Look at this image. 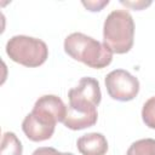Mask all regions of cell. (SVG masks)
Returning <instances> with one entry per match:
<instances>
[{"label":"cell","instance_id":"cell-1","mask_svg":"<svg viewBox=\"0 0 155 155\" xmlns=\"http://www.w3.org/2000/svg\"><path fill=\"white\" fill-rule=\"evenodd\" d=\"M69 105L67 107V115L63 120L65 127L79 131L93 126L97 122L98 113L97 107L101 103L102 93L99 82L85 76L78 86L73 87L68 92Z\"/></svg>","mask_w":155,"mask_h":155},{"label":"cell","instance_id":"cell-2","mask_svg":"<svg viewBox=\"0 0 155 155\" xmlns=\"http://www.w3.org/2000/svg\"><path fill=\"white\" fill-rule=\"evenodd\" d=\"M64 51L73 59L94 69L105 68L113 61V52L104 42L102 44L82 33L68 35L64 40Z\"/></svg>","mask_w":155,"mask_h":155},{"label":"cell","instance_id":"cell-3","mask_svg":"<svg viewBox=\"0 0 155 155\" xmlns=\"http://www.w3.org/2000/svg\"><path fill=\"white\" fill-rule=\"evenodd\" d=\"M134 22L126 10L111 11L103 25V40L113 53H127L133 46Z\"/></svg>","mask_w":155,"mask_h":155},{"label":"cell","instance_id":"cell-4","mask_svg":"<svg viewBox=\"0 0 155 155\" xmlns=\"http://www.w3.org/2000/svg\"><path fill=\"white\" fill-rule=\"evenodd\" d=\"M6 53L16 63L35 68L46 62L48 48L40 39L27 35H15L6 44Z\"/></svg>","mask_w":155,"mask_h":155},{"label":"cell","instance_id":"cell-5","mask_svg":"<svg viewBox=\"0 0 155 155\" xmlns=\"http://www.w3.org/2000/svg\"><path fill=\"white\" fill-rule=\"evenodd\" d=\"M105 87L108 94L116 101L128 102L137 97L139 92V81L136 76L124 69H115L105 76Z\"/></svg>","mask_w":155,"mask_h":155},{"label":"cell","instance_id":"cell-6","mask_svg":"<svg viewBox=\"0 0 155 155\" xmlns=\"http://www.w3.org/2000/svg\"><path fill=\"white\" fill-rule=\"evenodd\" d=\"M31 113L44 121L56 125L57 122H63L67 115V107L59 97L45 94L35 102Z\"/></svg>","mask_w":155,"mask_h":155},{"label":"cell","instance_id":"cell-7","mask_svg":"<svg viewBox=\"0 0 155 155\" xmlns=\"http://www.w3.org/2000/svg\"><path fill=\"white\" fill-rule=\"evenodd\" d=\"M54 127L56 125L44 121L33 113H29L22 122V130L24 134L33 142H42L50 139L54 133Z\"/></svg>","mask_w":155,"mask_h":155},{"label":"cell","instance_id":"cell-8","mask_svg":"<svg viewBox=\"0 0 155 155\" xmlns=\"http://www.w3.org/2000/svg\"><path fill=\"white\" fill-rule=\"evenodd\" d=\"M76 147L81 155H105L108 151L107 138L97 132L81 136L76 142Z\"/></svg>","mask_w":155,"mask_h":155},{"label":"cell","instance_id":"cell-9","mask_svg":"<svg viewBox=\"0 0 155 155\" xmlns=\"http://www.w3.org/2000/svg\"><path fill=\"white\" fill-rule=\"evenodd\" d=\"M23 147L13 132H5L1 142L0 155H22Z\"/></svg>","mask_w":155,"mask_h":155},{"label":"cell","instance_id":"cell-10","mask_svg":"<svg viewBox=\"0 0 155 155\" xmlns=\"http://www.w3.org/2000/svg\"><path fill=\"white\" fill-rule=\"evenodd\" d=\"M126 155H155V139L145 138L133 142Z\"/></svg>","mask_w":155,"mask_h":155},{"label":"cell","instance_id":"cell-11","mask_svg":"<svg viewBox=\"0 0 155 155\" xmlns=\"http://www.w3.org/2000/svg\"><path fill=\"white\" fill-rule=\"evenodd\" d=\"M142 119L145 126L155 130V96L144 103L142 109Z\"/></svg>","mask_w":155,"mask_h":155},{"label":"cell","instance_id":"cell-12","mask_svg":"<svg viewBox=\"0 0 155 155\" xmlns=\"http://www.w3.org/2000/svg\"><path fill=\"white\" fill-rule=\"evenodd\" d=\"M109 4L108 0H103V1H82V5L88 10V11H92V12H96V11H101L104 6H107Z\"/></svg>","mask_w":155,"mask_h":155},{"label":"cell","instance_id":"cell-13","mask_svg":"<svg viewBox=\"0 0 155 155\" xmlns=\"http://www.w3.org/2000/svg\"><path fill=\"white\" fill-rule=\"evenodd\" d=\"M31 155H62V153H59L54 148L41 147V148H38L36 150H34V153Z\"/></svg>","mask_w":155,"mask_h":155},{"label":"cell","instance_id":"cell-14","mask_svg":"<svg viewBox=\"0 0 155 155\" xmlns=\"http://www.w3.org/2000/svg\"><path fill=\"white\" fill-rule=\"evenodd\" d=\"M121 4L126 5V6H130V7H133L134 10H142L143 7H147L149 6L151 2L148 1V2H144V1H137V2H131V1H121Z\"/></svg>","mask_w":155,"mask_h":155},{"label":"cell","instance_id":"cell-15","mask_svg":"<svg viewBox=\"0 0 155 155\" xmlns=\"http://www.w3.org/2000/svg\"><path fill=\"white\" fill-rule=\"evenodd\" d=\"M62 155H74V154H71V153H62Z\"/></svg>","mask_w":155,"mask_h":155}]
</instances>
